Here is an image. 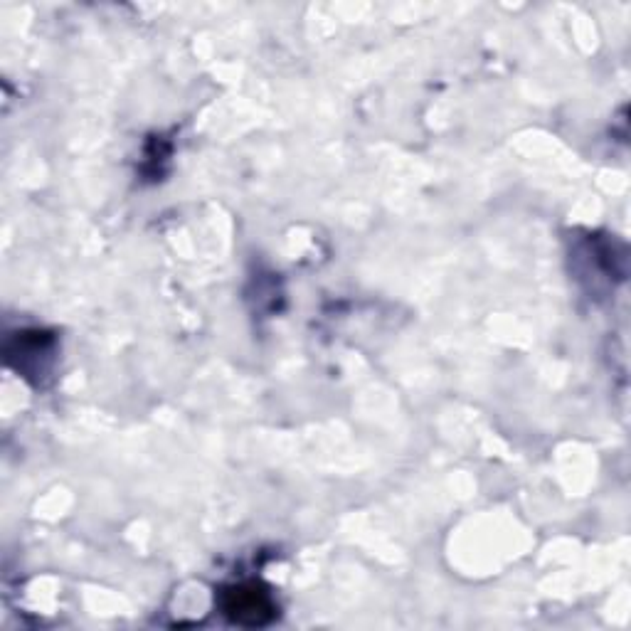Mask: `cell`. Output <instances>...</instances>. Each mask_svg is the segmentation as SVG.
Segmentation results:
<instances>
[{"mask_svg":"<svg viewBox=\"0 0 631 631\" xmlns=\"http://www.w3.org/2000/svg\"><path fill=\"white\" fill-rule=\"evenodd\" d=\"M227 614L237 622L262 624L272 617V604L257 590H232L230 602H227Z\"/></svg>","mask_w":631,"mask_h":631,"instance_id":"1","label":"cell"}]
</instances>
